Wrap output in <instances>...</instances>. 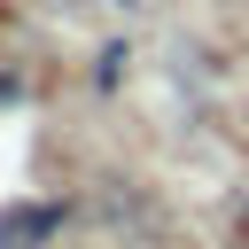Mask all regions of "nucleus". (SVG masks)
<instances>
[{"mask_svg": "<svg viewBox=\"0 0 249 249\" xmlns=\"http://www.w3.org/2000/svg\"><path fill=\"white\" fill-rule=\"evenodd\" d=\"M62 233V202H0V249H47Z\"/></svg>", "mask_w": 249, "mask_h": 249, "instance_id": "1", "label": "nucleus"}]
</instances>
